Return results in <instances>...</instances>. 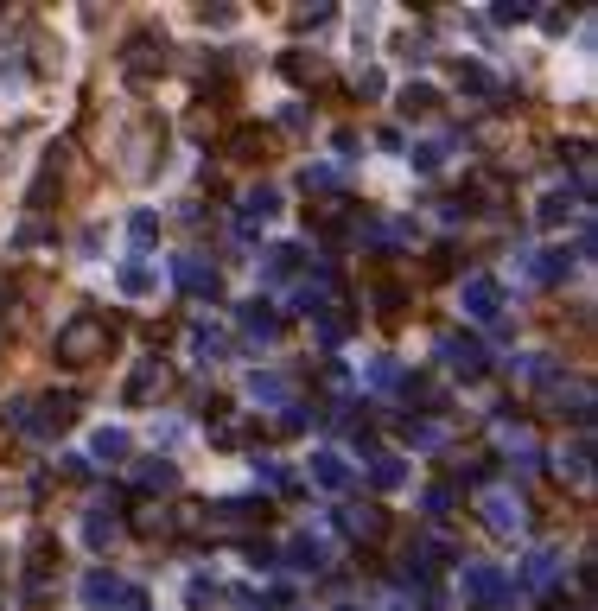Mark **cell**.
I'll use <instances>...</instances> for the list:
<instances>
[{"label": "cell", "mask_w": 598, "mask_h": 611, "mask_svg": "<svg viewBox=\"0 0 598 611\" xmlns=\"http://www.w3.org/2000/svg\"><path fill=\"white\" fill-rule=\"evenodd\" d=\"M51 351H58V363H70V370H90V363H102L115 351V319H102V312H70V319L58 325V338H51Z\"/></svg>", "instance_id": "6da1fadb"}, {"label": "cell", "mask_w": 598, "mask_h": 611, "mask_svg": "<svg viewBox=\"0 0 598 611\" xmlns=\"http://www.w3.org/2000/svg\"><path fill=\"white\" fill-rule=\"evenodd\" d=\"M115 172L121 179H153V166L166 160V121L160 115H134L128 121V134H121V147H115Z\"/></svg>", "instance_id": "7a4b0ae2"}, {"label": "cell", "mask_w": 598, "mask_h": 611, "mask_svg": "<svg viewBox=\"0 0 598 611\" xmlns=\"http://www.w3.org/2000/svg\"><path fill=\"white\" fill-rule=\"evenodd\" d=\"M166 64H172V51L160 32H134L128 45H121V77L134 83V90H147V83H160L166 77Z\"/></svg>", "instance_id": "3957f363"}, {"label": "cell", "mask_w": 598, "mask_h": 611, "mask_svg": "<svg viewBox=\"0 0 598 611\" xmlns=\"http://www.w3.org/2000/svg\"><path fill=\"white\" fill-rule=\"evenodd\" d=\"M459 592H465V605H478V611H497V605L516 599L503 567H490V561H459Z\"/></svg>", "instance_id": "277c9868"}, {"label": "cell", "mask_w": 598, "mask_h": 611, "mask_svg": "<svg viewBox=\"0 0 598 611\" xmlns=\"http://www.w3.org/2000/svg\"><path fill=\"white\" fill-rule=\"evenodd\" d=\"M433 357H439V370H446V376H465V382H478V376L490 370L484 344L465 338V331H439V338H433Z\"/></svg>", "instance_id": "5b68a950"}, {"label": "cell", "mask_w": 598, "mask_h": 611, "mask_svg": "<svg viewBox=\"0 0 598 611\" xmlns=\"http://www.w3.org/2000/svg\"><path fill=\"white\" fill-rule=\"evenodd\" d=\"M478 516H484L490 535H516L529 522V503L509 491V484H478Z\"/></svg>", "instance_id": "8992f818"}, {"label": "cell", "mask_w": 598, "mask_h": 611, "mask_svg": "<svg viewBox=\"0 0 598 611\" xmlns=\"http://www.w3.org/2000/svg\"><path fill=\"white\" fill-rule=\"evenodd\" d=\"M261 522H268L261 497H223L204 510V535H242V529H261Z\"/></svg>", "instance_id": "52a82bcc"}, {"label": "cell", "mask_w": 598, "mask_h": 611, "mask_svg": "<svg viewBox=\"0 0 598 611\" xmlns=\"http://www.w3.org/2000/svg\"><path fill=\"white\" fill-rule=\"evenodd\" d=\"M223 160H236V166H268V153H274V134L261 128V121H236L230 134L217 141Z\"/></svg>", "instance_id": "ba28073f"}, {"label": "cell", "mask_w": 598, "mask_h": 611, "mask_svg": "<svg viewBox=\"0 0 598 611\" xmlns=\"http://www.w3.org/2000/svg\"><path fill=\"white\" fill-rule=\"evenodd\" d=\"M51 573H58V535H51V529H32V541H26V586H32V605L51 599Z\"/></svg>", "instance_id": "9c48e42d"}, {"label": "cell", "mask_w": 598, "mask_h": 611, "mask_svg": "<svg viewBox=\"0 0 598 611\" xmlns=\"http://www.w3.org/2000/svg\"><path fill=\"white\" fill-rule=\"evenodd\" d=\"M166 395H172V363H166V357L134 363L128 389H121V401H128V408H153V401H166Z\"/></svg>", "instance_id": "30bf717a"}, {"label": "cell", "mask_w": 598, "mask_h": 611, "mask_svg": "<svg viewBox=\"0 0 598 611\" xmlns=\"http://www.w3.org/2000/svg\"><path fill=\"white\" fill-rule=\"evenodd\" d=\"M128 535V522H121V503L102 491L96 503H90V522H83V541H90V548L102 554V548H115V541Z\"/></svg>", "instance_id": "8fae6325"}, {"label": "cell", "mask_w": 598, "mask_h": 611, "mask_svg": "<svg viewBox=\"0 0 598 611\" xmlns=\"http://www.w3.org/2000/svg\"><path fill=\"white\" fill-rule=\"evenodd\" d=\"M465 319H478V325L503 319V281L497 274H471L465 281Z\"/></svg>", "instance_id": "7c38bea8"}, {"label": "cell", "mask_w": 598, "mask_h": 611, "mask_svg": "<svg viewBox=\"0 0 598 611\" xmlns=\"http://www.w3.org/2000/svg\"><path fill=\"white\" fill-rule=\"evenodd\" d=\"M465 204H484L490 217L509 211V179H503L497 166H471V172H465Z\"/></svg>", "instance_id": "4fadbf2b"}, {"label": "cell", "mask_w": 598, "mask_h": 611, "mask_svg": "<svg viewBox=\"0 0 598 611\" xmlns=\"http://www.w3.org/2000/svg\"><path fill=\"white\" fill-rule=\"evenodd\" d=\"M172 281H179L185 293H198V300H223V274L210 268L204 255H179L172 261Z\"/></svg>", "instance_id": "5bb4252c"}, {"label": "cell", "mask_w": 598, "mask_h": 611, "mask_svg": "<svg viewBox=\"0 0 598 611\" xmlns=\"http://www.w3.org/2000/svg\"><path fill=\"white\" fill-rule=\"evenodd\" d=\"M26 408H32V433H64L70 421H77V408H83V401L77 395H58V389H51V395H39V401H26Z\"/></svg>", "instance_id": "9a60e30c"}, {"label": "cell", "mask_w": 598, "mask_h": 611, "mask_svg": "<svg viewBox=\"0 0 598 611\" xmlns=\"http://www.w3.org/2000/svg\"><path fill=\"white\" fill-rule=\"evenodd\" d=\"M338 529L357 535L363 548H376V541L389 535V510H382V503H350V510H338Z\"/></svg>", "instance_id": "2e32d148"}, {"label": "cell", "mask_w": 598, "mask_h": 611, "mask_svg": "<svg viewBox=\"0 0 598 611\" xmlns=\"http://www.w3.org/2000/svg\"><path fill=\"white\" fill-rule=\"evenodd\" d=\"M497 446L509 452V459H522L516 471H541L548 459H541V440H535V427H516V421H497Z\"/></svg>", "instance_id": "e0dca14e"}, {"label": "cell", "mask_w": 598, "mask_h": 611, "mask_svg": "<svg viewBox=\"0 0 598 611\" xmlns=\"http://www.w3.org/2000/svg\"><path fill=\"white\" fill-rule=\"evenodd\" d=\"M236 325H242V338H249V344H274V338H280V312H274L268 300L236 306Z\"/></svg>", "instance_id": "ac0fdd59"}, {"label": "cell", "mask_w": 598, "mask_h": 611, "mask_svg": "<svg viewBox=\"0 0 598 611\" xmlns=\"http://www.w3.org/2000/svg\"><path fill=\"white\" fill-rule=\"evenodd\" d=\"M554 573H560V554H554V548H535L529 561H522V580L509 586V592H548Z\"/></svg>", "instance_id": "d6986e66"}, {"label": "cell", "mask_w": 598, "mask_h": 611, "mask_svg": "<svg viewBox=\"0 0 598 611\" xmlns=\"http://www.w3.org/2000/svg\"><path fill=\"white\" fill-rule=\"evenodd\" d=\"M299 268H306V249L280 242V249H268V255H261V287H280V281H293Z\"/></svg>", "instance_id": "ffe728a7"}, {"label": "cell", "mask_w": 598, "mask_h": 611, "mask_svg": "<svg viewBox=\"0 0 598 611\" xmlns=\"http://www.w3.org/2000/svg\"><path fill=\"white\" fill-rule=\"evenodd\" d=\"M369 306H376V319H382V325H395L401 312H408V287L389 281V274H376V281H369Z\"/></svg>", "instance_id": "44dd1931"}, {"label": "cell", "mask_w": 598, "mask_h": 611, "mask_svg": "<svg viewBox=\"0 0 598 611\" xmlns=\"http://www.w3.org/2000/svg\"><path fill=\"white\" fill-rule=\"evenodd\" d=\"M312 484H319V491H350V465H344V452H331V446H319L312 452Z\"/></svg>", "instance_id": "7402d4cb"}, {"label": "cell", "mask_w": 598, "mask_h": 611, "mask_svg": "<svg viewBox=\"0 0 598 611\" xmlns=\"http://www.w3.org/2000/svg\"><path fill=\"white\" fill-rule=\"evenodd\" d=\"M274 211H280V191H274V185H255L249 198H242V217H236V230H242V236H255V230H261V223H268Z\"/></svg>", "instance_id": "603a6c76"}, {"label": "cell", "mask_w": 598, "mask_h": 611, "mask_svg": "<svg viewBox=\"0 0 598 611\" xmlns=\"http://www.w3.org/2000/svg\"><path fill=\"white\" fill-rule=\"evenodd\" d=\"M249 395L261 401V408H274V414H280V408H287V395H293V376H280V370H255V376H249Z\"/></svg>", "instance_id": "cb8c5ba5"}, {"label": "cell", "mask_w": 598, "mask_h": 611, "mask_svg": "<svg viewBox=\"0 0 598 611\" xmlns=\"http://www.w3.org/2000/svg\"><path fill=\"white\" fill-rule=\"evenodd\" d=\"M567 274H573V255H567V249H541V255H529V281L560 287Z\"/></svg>", "instance_id": "d4e9b609"}, {"label": "cell", "mask_w": 598, "mask_h": 611, "mask_svg": "<svg viewBox=\"0 0 598 611\" xmlns=\"http://www.w3.org/2000/svg\"><path fill=\"white\" fill-rule=\"evenodd\" d=\"M312 325H319V344H325V351H338V344L350 338V319H344V300H325L319 312H312Z\"/></svg>", "instance_id": "484cf974"}, {"label": "cell", "mask_w": 598, "mask_h": 611, "mask_svg": "<svg viewBox=\"0 0 598 611\" xmlns=\"http://www.w3.org/2000/svg\"><path fill=\"white\" fill-rule=\"evenodd\" d=\"M280 567H287V573H319V567H325V541H312V535L287 541V554H280Z\"/></svg>", "instance_id": "4316f807"}, {"label": "cell", "mask_w": 598, "mask_h": 611, "mask_svg": "<svg viewBox=\"0 0 598 611\" xmlns=\"http://www.w3.org/2000/svg\"><path fill=\"white\" fill-rule=\"evenodd\" d=\"M280 77H287V83H319V77H325V64L312 58V51H299V45H293V51H280Z\"/></svg>", "instance_id": "83f0119b"}, {"label": "cell", "mask_w": 598, "mask_h": 611, "mask_svg": "<svg viewBox=\"0 0 598 611\" xmlns=\"http://www.w3.org/2000/svg\"><path fill=\"white\" fill-rule=\"evenodd\" d=\"M140 491H179V465L172 459H140Z\"/></svg>", "instance_id": "f1b7e54d"}, {"label": "cell", "mask_w": 598, "mask_h": 611, "mask_svg": "<svg viewBox=\"0 0 598 611\" xmlns=\"http://www.w3.org/2000/svg\"><path fill=\"white\" fill-rule=\"evenodd\" d=\"M395 102H401V115H414V121L420 115H439V90H433V83H401Z\"/></svg>", "instance_id": "f546056e"}, {"label": "cell", "mask_w": 598, "mask_h": 611, "mask_svg": "<svg viewBox=\"0 0 598 611\" xmlns=\"http://www.w3.org/2000/svg\"><path fill=\"white\" fill-rule=\"evenodd\" d=\"M128 427H96V440H90V459H109V465H121L128 459Z\"/></svg>", "instance_id": "4dcf8cb0"}, {"label": "cell", "mask_w": 598, "mask_h": 611, "mask_svg": "<svg viewBox=\"0 0 598 611\" xmlns=\"http://www.w3.org/2000/svg\"><path fill=\"white\" fill-rule=\"evenodd\" d=\"M121 592H128V586H121L115 573H90V580H83V605H90V611H102V605H121Z\"/></svg>", "instance_id": "1f68e13d"}, {"label": "cell", "mask_w": 598, "mask_h": 611, "mask_svg": "<svg viewBox=\"0 0 598 611\" xmlns=\"http://www.w3.org/2000/svg\"><path fill=\"white\" fill-rule=\"evenodd\" d=\"M185 344H191V357H198V363H217L223 351H230V338H223V331H210V325H191Z\"/></svg>", "instance_id": "d6a6232c"}, {"label": "cell", "mask_w": 598, "mask_h": 611, "mask_svg": "<svg viewBox=\"0 0 598 611\" xmlns=\"http://www.w3.org/2000/svg\"><path fill=\"white\" fill-rule=\"evenodd\" d=\"M255 484H268V491H299V478L274 459V452H255Z\"/></svg>", "instance_id": "836d02e7"}, {"label": "cell", "mask_w": 598, "mask_h": 611, "mask_svg": "<svg viewBox=\"0 0 598 611\" xmlns=\"http://www.w3.org/2000/svg\"><path fill=\"white\" fill-rule=\"evenodd\" d=\"M452 77H459L471 96H497V77H490L478 58H459V64H452Z\"/></svg>", "instance_id": "e575fe53"}, {"label": "cell", "mask_w": 598, "mask_h": 611, "mask_svg": "<svg viewBox=\"0 0 598 611\" xmlns=\"http://www.w3.org/2000/svg\"><path fill=\"white\" fill-rule=\"evenodd\" d=\"M560 471H567L573 484H586V478H592V433H579V440L567 446V459H560Z\"/></svg>", "instance_id": "d590c367"}, {"label": "cell", "mask_w": 598, "mask_h": 611, "mask_svg": "<svg viewBox=\"0 0 598 611\" xmlns=\"http://www.w3.org/2000/svg\"><path fill=\"white\" fill-rule=\"evenodd\" d=\"M401 478H408V471H401L395 452H369V484H376V491H395Z\"/></svg>", "instance_id": "8d00e7d4"}, {"label": "cell", "mask_w": 598, "mask_h": 611, "mask_svg": "<svg viewBox=\"0 0 598 611\" xmlns=\"http://www.w3.org/2000/svg\"><path fill=\"white\" fill-rule=\"evenodd\" d=\"M509 134H516V121H509V115H484V121H471V141H478V147H503Z\"/></svg>", "instance_id": "74e56055"}, {"label": "cell", "mask_w": 598, "mask_h": 611, "mask_svg": "<svg viewBox=\"0 0 598 611\" xmlns=\"http://www.w3.org/2000/svg\"><path fill=\"white\" fill-rule=\"evenodd\" d=\"M128 529L153 541V535H172V516L160 510V503H140V510H134V522H128Z\"/></svg>", "instance_id": "f35d334b"}, {"label": "cell", "mask_w": 598, "mask_h": 611, "mask_svg": "<svg viewBox=\"0 0 598 611\" xmlns=\"http://www.w3.org/2000/svg\"><path fill=\"white\" fill-rule=\"evenodd\" d=\"M287 26H293V32H325V26H331V0H312V7H293V13H287Z\"/></svg>", "instance_id": "ab89813d"}, {"label": "cell", "mask_w": 598, "mask_h": 611, "mask_svg": "<svg viewBox=\"0 0 598 611\" xmlns=\"http://www.w3.org/2000/svg\"><path fill=\"white\" fill-rule=\"evenodd\" d=\"M446 153H452V134H433V141H420V147H414V172H439V166H446Z\"/></svg>", "instance_id": "60d3db41"}, {"label": "cell", "mask_w": 598, "mask_h": 611, "mask_svg": "<svg viewBox=\"0 0 598 611\" xmlns=\"http://www.w3.org/2000/svg\"><path fill=\"white\" fill-rule=\"evenodd\" d=\"M115 281H121V293H128V300H140V293H153V268H147V261H128Z\"/></svg>", "instance_id": "b9f144b4"}, {"label": "cell", "mask_w": 598, "mask_h": 611, "mask_svg": "<svg viewBox=\"0 0 598 611\" xmlns=\"http://www.w3.org/2000/svg\"><path fill=\"white\" fill-rule=\"evenodd\" d=\"M299 185H306V191H338L344 166H306V172H299Z\"/></svg>", "instance_id": "7bdbcfd3"}, {"label": "cell", "mask_w": 598, "mask_h": 611, "mask_svg": "<svg viewBox=\"0 0 598 611\" xmlns=\"http://www.w3.org/2000/svg\"><path fill=\"white\" fill-rule=\"evenodd\" d=\"M363 376H369V389H401V363L395 357H376Z\"/></svg>", "instance_id": "ee69618b"}, {"label": "cell", "mask_w": 598, "mask_h": 611, "mask_svg": "<svg viewBox=\"0 0 598 611\" xmlns=\"http://www.w3.org/2000/svg\"><path fill=\"white\" fill-rule=\"evenodd\" d=\"M249 421H217V427H210V446H249Z\"/></svg>", "instance_id": "f6af8a7d"}, {"label": "cell", "mask_w": 598, "mask_h": 611, "mask_svg": "<svg viewBox=\"0 0 598 611\" xmlns=\"http://www.w3.org/2000/svg\"><path fill=\"white\" fill-rule=\"evenodd\" d=\"M490 20H497V26H516V20H535V0H497V7H490Z\"/></svg>", "instance_id": "bcb514c9"}, {"label": "cell", "mask_w": 598, "mask_h": 611, "mask_svg": "<svg viewBox=\"0 0 598 611\" xmlns=\"http://www.w3.org/2000/svg\"><path fill=\"white\" fill-rule=\"evenodd\" d=\"M535 217H541V223H567V217H573V198H567V191H548Z\"/></svg>", "instance_id": "7dc6e473"}, {"label": "cell", "mask_w": 598, "mask_h": 611, "mask_svg": "<svg viewBox=\"0 0 598 611\" xmlns=\"http://www.w3.org/2000/svg\"><path fill=\"white\" fill-rule=\"evenodd\" d=\"M128 236H134V249H147V242L160 236V217H153V211H134V217H128Z\"/></svg>", "instance_id": "c3c4849f"}, {"label": "cell", "mask_w": 598, "mask_h": 611, "mask_svg": "<svg viewBox=\"0 0 598 611\" xmlns=\"http://www.w3.org/2000/svg\"><path fill=\"white\" fill-rule=\"evenodd\" d=\"M0 427H13V433H32V408H26V401H0Z\"/></svg>", "instance_id": "681fc988"}, {"label": "cell", "mask_w": 598, "mask_h": 611, "mask_svg": "<svg viewBox=\"0 0 598 611\" xmlns=\"http://www.w3.org/2000/svg\"><path fill=\"white\" fill-rule=\"evenodd\" d=\"M395 51H401V58H427V32H401V39H395Z\"/></svg>", "instance_id": "f907efd6"}, {"label": "cell", "mask_w": 598, "mask_h": 611, "mask_svg": "<svg viewBox=\"0 0 598 611\" xmlns=\"http://www.w3.org/2000/svg\"><path fill=\"white\" fill-rule=\"evenodd\" d=\"M541 20V32H567L573 26V7H548V13H535Z\"/></svg>", "instance_id": "816d5d0a"}, {"label": "cell", "mask_w": 598, "mask_h": 611, "mask_svg": "<svg viewBox=\"0 0 598 611\" xmlns=\"http://www.w3.org/2000/svg\"><path fill=\"white\" fill-rule=\"evenodd\" d=\"M408 440L414 446H439V427L433 421H408Z\"/></svg>", "instance_id": "f5cc1de1"}, {"label": "cell", "mask_w": 598, "mask_h": 611, "mask_svg": "<svg viewBox=\"0 0 598 611\" xmlns=\"http://www.w3.org/2000/svg\"><path fill=\"white\" fill-rule=\"evenodd\" d=\"M204 26H236V7H198Z\"/></svg>", "instance_id": "db71d44e"}, {"label": "cell", "mask_w": 598, "mask_h": 611, "mask_svg": "<svg viewBox=\"0 0 598 611\" xmlns=\"http://www.w3.org/2000/svg\"><path fill=\"white\" fill-rule=\"evenodd\" d=\"M452 510V491H446V484H433V491H427V516H446Z\"/></svg>", "instance_id": "11a10c76"}, {"label": "cell", "mask_w": 598, "mask_h": 611, "mask_svg": "<svg viewBox=\"0 0 598 611\" xmlns=\"http://www.w3.org/2000/svg\"><path fill=\"white\" fill-rule=\"evenodd\" d=\"M115 611H153V599H147L140 586H128V592H121V605H115Z\"/></svg>", "instance_id": "9f6ffc18"}, {"label": "cell", "mask_w": 598, "mask_h": 611, "mask_svg": "<svg viewBox=\"0 0 598 611\" xmlns=\"http://www.w3.org/2000/svg\"><path fill=\"white\" fill-rule=\"evenodd\" d=\"M452 261H459V255H452V242H439V249H433V261H427V268H433V274H452Z\"/></svg>", "instance_id": "6f0895ef"}, {"label": "cell", "mask_w": 598, "mask_h": 611, "mask_svg": "<svg viewBox=\"0 0 598 611\" xmlns=\"http://www.w3.org/2000/svg\"><path fill=\"white\" fill-rule=\"evenodd\" d=\"M382 90H389V83H382V71H363V77H357V96H382Z\"/></svg>", "instance_id": "680465c9"}, {"label": "cell", "mask_w": 598, "mask_h": 611, "mask_svg": "<svg viewBox=\"0 0 598 611\" xmlns=\"http://www.w3.org/2000/svg\"><path fill=\"white\" fill-rule=\"evenodd\" d=\"M13 510V491H7V484H0V516H7Z\"/></svg>", "instance_id": "91938a15"}, {"label": "cell", "mask_w": 598, "mask_h": 611, "mask_svg": "<svg viewBox=\"0 0 598 611\" xmlns=\"http://www.w3.org/2000/svg\"><path fill=\"white\" fill-rule=\"evenodd\" d=\"M344 611H357V605H344Z\"/></svg>", "instance_id": "94428289"}]
</instances>
